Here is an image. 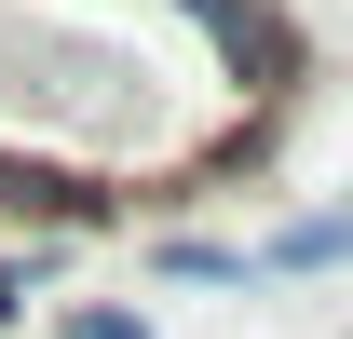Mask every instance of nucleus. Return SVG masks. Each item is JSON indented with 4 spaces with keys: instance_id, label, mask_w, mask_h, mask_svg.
Wrapping results in <instances>:
<instances>
[{
    "instance_id": "1",
    "label": "nucleus",
    "mask_w": 353,
    "mask_h": 339,
    "mask_svg": "<svg viewBox=\"0 0 353 339\" xmlns=\"http://www.w3.org/2000/svg\"><path fill=\"white\" fill-rule=\"evenodd\" d=\"M41 190H54V176H14V163H0V204H41Z\"/></svg>"
},
{
    "instance_id": "2",
    "label": "nucleus",
    "mask_w": 353,
    "mask_h": 339,
    "mask_svg": "<svg viewBox=\"0 0 353 339\" xmlns=\"http://www.w3.org/2000/svg\"><path fill=\"white\" fill-rule=\"evenodd\" d=\"M0 312H14V271H0Z\"/></svg>"
}]
</instances>
